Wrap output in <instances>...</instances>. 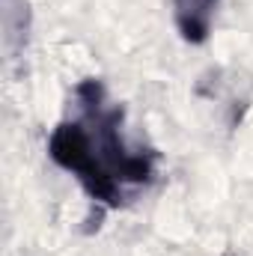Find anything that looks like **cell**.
<instances>
[{
    "label": "cell",
    "mask_w": 253,
    "mask_h": 256,
    "mask_svg": "<svg viewBox=\"0 0 253 256\" xmlns=\"http://www.w3.org/2000/svg\"><path fill=\"white\" fill-rule=\"evenodd\" d=\"M78 102L86 110V120L92 122L96 134V152L104 161V167L116 176V182H149L155 176V155L152 152H128L126 140L120 134L122 122V108L104 110V86L96 78H86L78 84Z\"/></svg>",
    "instance_id": "cell-1"
},
{
    "label": "cell",
    "mask_w": 253,
    "mask_h": 256,
    "mask_svg": "<svg viewBox=\"0 0 253 256\" xmlns=\"http://www.w3.org/2000/svg\"><path fill=\"white\" fill-rule=\"evenodd\" d=\"M48 155L57 167L68 170L96 202H102L108 208L122 202V191H120L116 176L104 167V161L96 152L90 131L80 122H60L54 128L48 137Z\"/></svg>",
    "instance_id": "cell-2"
},
{
    "label": "cell",
    "mask_w": 253,
    "mask_h": 256,
    "mask_svg": "<svg viewBox=\"0 0 253 256\" xmlns=\"http://www.w3.org/2000/svg\"><path fill=\"white\" fill-rule=\"evenodd\" d=\"M218 3L220 0H173L176 30L188 45H202L208 39Z\"/></svg>",
    "instance_id": "cell-3"
}]
</instances>
